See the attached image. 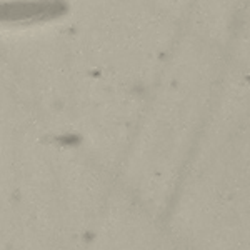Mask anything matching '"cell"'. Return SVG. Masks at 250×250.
<instances>
[{
    "instance_id": "1",
    "label": "cell",
    "mask_w": 250,
    "mask_h": 250,
    "mask_svg": "<svg viewBox=\"0 0 250 250\" xmlns=\"http://www.w3.org/2000/svg\"><path fill=\"white\" fill-rule=\"evenodd\" d=\"M67 10L59 0H19L0 3V23H32L60 17Z\"/></svg>"
}]
</instances>
